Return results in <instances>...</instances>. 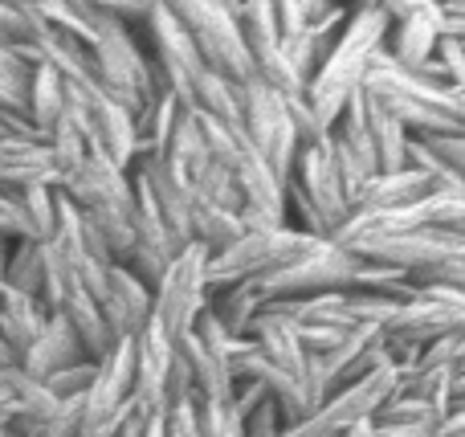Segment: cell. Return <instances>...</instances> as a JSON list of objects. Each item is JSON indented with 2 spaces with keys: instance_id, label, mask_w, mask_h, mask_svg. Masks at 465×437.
Listing matches in <instances>:
<instances>
[{
  "instance_id": "cell-1",
  "label": "cell",
  "mask_w": 465,
  "mask_h": 437,
  "mask_svg": "<svg viewBox=\"0 0 465 437\" xmlns=\"http://www.w3.org/2000/svg\"><path fill=\"white\" fill-rule=\"evenodd\" d=\"M388 33H392V16L388 13H380V8H371V5L351 8V16H347L331 57L319 65V74L306 82V103H311V111L319 114V123L327 131L339 123L343 106L363 90V78H368L371 62H376V54L388 45Z\"/></svg>"
},
{
  "instance_id": "cell-2",
  "label": "cell",
  "mask_w": 465,
  "mask_h": 437,
  "mask_svg": "<svg viewBox=\"0 0 465 437\" xmlns=\"http://www.w3.org/2000/svg\"><path fill=\"white\" fill-rule=\"evenodd\" d=\"M363 94L376 98V103L417 139L465 135L458 94L429 78H420V74H409L404 65H396L384 49L376 54L368 78H363Z\"/></svg>"
},
{
  "instance_id": "cell-3",
  "label": "cell",
  "mask_w": 465,
  "mask_h": 437,
  "mask_svg": "<svg viewBox=\"0 0 465 437\" xmlns=\"http://www.w3.org/2000/svg\"><path fill=\"white\" fill-rule=\"evenodd\" d=\"M90 74L106 90L114 106L139 119L152 111L155 98L163 94V78L155 70L152 54L135 41L131 25L111 21V16H94V37H90Z\"/></svg>"
},
{
  "instance_id": "cell-4",
  "label": "cell",
  "mask_w": 465,
  "mask_h": 437,
  "mask_svg": "<svg viewBox=\"0 0 465 437\" xmlns=\"http://www.w3.org/2000/svg\"><path fill=\"white\" fill-rule=\"evenodd\" d=\"M62 193L94 225V233L106 242L111 258L123 266L131 245H135V184H131V172L114 168L111 160L90 152V160L82 164V172Z\"/></svg>"
},
{
  "instance_id": "cell-5",
  "label": "cell",
  "mask_w": 465,
  "mask_h": 437,
  "mask_svg": "<svg viewBox=\"0 0 465 437\" xmlns=\"http://www.w3.org/2000/svg\"><path fill=\"white\" fill-rule=\"evenodd\" d=\"M155 5L168 8L184 25V33L196 41L213 74H221L232 86H245L249 78H257L237 25V8H229L225 0H155Z\"/></svg>"
},
{
  "instance_id": "cell-6",
  "label": "cell",
  "mask_w": 465,
  "mask_h": 437,
  "mask_svg": "<svg viewBox=\"0 0 465 437\" xmlns=\"http://www.w3.org/2000/svg\"><path fill=\"white\" fill-rule=\"evenodd\" d=\"M322 237L306 233L302 225H282V229H245L229 250L209 258V294L225 291L237 283H257V278L273 274V270L290 266L294 258H302L306 250H314Z\"/></svg>"
},
{
  "instance_id": "cell-7",
  "label": "cell",
  "mask_w": 465,
  "mask_h": 437,
  "mask_svg": "<svg viewBox=\"0 0 465 437\" xmlns=\"http://www.w3.org/2000/svg\"><path fill=\"white\" fill-rule=\"evenodd\" d=\"M286 204L302 217V229L322 242L339 233L351 217V201H347L343 184H339L335 168H331L322 144H302L294 155V172L286 180Z\"/></svg>"
},
{
  "instance_id": "cell-8",
  "label": "cell",
  "mask_w": 465,
  "mask_h": 437,
  "mask_svg": "<svg viewBox=\"0 0 465 437\" xmlns=\"http://www.w3.org/2000/svg\"><path fill=\"white\" fill-rule=\"evenodd\" d=\"M209 311V250L188 245L172 258L163 278L152 291V323L180 343L196 327V319Z\"/></svg>"
},
{
  "instance_id": "cell-9",
  "label": "cell",
  "mask_w": 465,
  "mask_h": 437,
  "mask_svg": "<svg viewBox=\"0 0 465 437\" xmlns=\"http://www.w3.org/2000/svg\"><path fill=\"white\" fill-rule=\"evenodd\" d=\"M355 274H360V258L347 253L335 242H319L294 258L290 266L273 270V274L249 283L262 303H290V299H311V294H331V291H351Z\"/></svg>"
},
{
  "instance_id": "cell-10",
  "label": "cell",
  "mask_w": 465,
  "mask_h": 437,
  "mask_svg": "<svg viewBox=\"0 0 465 437\" xmlns=\"http://www.w3.org/2000/svg\"><path fill=\"white\" fill-rule=\"evenodd\" d=\"M396 384H401V368L388 360V364L371 368L360 381L335 389L302 425H294V430H286V433L290 437H343L347 430H355V425L376 422V413L388 405Z\"/></svg>"
},
{
  "instance_id": "cell-11",
  "label": "cell",
  "mask_w": 465,
  "mask_h": 437,
  "mask_svg": "<svg viewBox=\"0 0 465 437\" xmlns=\"http://www.w3.org/2000/svg\"><path fill=\"white\" fill-rule=\"evenodd\" d=\"M237 103H241V127H245L249 144L273 168V176L286 184L290 172H294V155L302 147L294 123H290L286 98L265 86L262 78H249L245 86H237Z\"/></svg>"
},
{
  "instance_id": "cell-12",
  "label": "cell",
  "mask_w": 465,
  "mask_h": 437,
  "mask_svg": "<svg viewBox=\"0 0 465 437\" xmlns=\"http://www.w3.org/2000/svg\"><path fill=\"white\" fill-rule=\"evenodd\" d=\"M143 33H147V41H152V62L163 78V90L176 94L184 111H193L196 90H201V82L213 74L209 62L201 57V49H196V41L188 37L184 25L160 5H155L152 16L143 21Z\"/></svg>"
},
{
  "instance_id": "cell-13",
  "label": "cell",
  "mask_w": 465,
  "mask_h": 437,
  "mask_svg": "<svg viewBox=\"0 0 465 437\" xmlns=\"http://www.w3.org/2000/svg\"><path fill=\"white\" fill-rule=\"evenodd\" d=\"M465 327V291L450 286H417L412 299H404L384 323V340L392 348H429L433 340Z\"/></svg>"
},
{
  "instance_id": "cell-14",
  "label": "cell",
  "mask_w": 465,
  "mask_h": 437,
  "mask_svg": "<svg viewBox=\"0 0 465 437\" xmlns=\"http://www.w3.org/2000/svg\"><path fill=\"white\" fill-rule=\"evenodd\" d=\"M98 307H103L106 327H111L114 340H135L152 323V286H143L127 266L114 262L111 274H106L103 294H98Z\"/></svg>"
},
{
  "instance_id": "cell-15",
  "label": "cell",
  "mask_w": 465,
  "mask_h": 437,
  "mask_svg": "<svg viewBox=\"0 0 465 437\" xmlns=\"http://www.w3.org/2000/svg\"><path fill=\"white\" fill-rule=\"evenodd\" d=\"M445 37V13L441 5H425L417 13H409L404 21L392 25L388 33V45L384 54L392 57L396 65H404L409 74H420L437 54V41Z\"/></svg>"
},
{
  "instance_id": "cell-16",
  "label": "cell",
  "mask_w": 465,
  "mask_h": 437,
  "mask_svg": "<svg viewBox=\"0 0 465 437\" xmlns=\"http://www.w3.org/2000/svg\"><path fill=\"white\" fill-rule=\"evenodd\" d=\"M33 184L57 188V168H54L45 135L0 139V188L5 193H21V188H33Z\"/></svg>"
},
{
  "instance_id": "cell-17",
  "label": "cell",
  "mask_w": 465,
  "mask_h": 437,
  "mask_svg": "<svg viewBox=\"0 0 465 437\" xmlns=\"http://www.w3.org/2000/svg\"><path fill=\"white\" fill-rule=\"evenodd\" d=\"M86 348H82V340L74 335V327L65 323L62 315H49L45 327H41V335L33 340V348L25 352V360L16 368L21 372H29L33 381H49V376L65 372V368L74 364H86Z\"/></svg>"
},
{
  "instance_id": "cell-18",
  "label": "cell",
  "mask_w": 465,
  "mask_h": 437,
  "mask_svg": "<svg viewBox=\"0 0 465 437\" xmlns=\"http://www.w3.org/2000/svg\"><path fill=\"white\" fill-rule=\"evenodd\" d=\"M347 16H351V8L335 5L327 16H319V21H311L306 29L286 33V37H282V54H286V62L294 65V74L302 82H311L314 74H319V65L331 57V49H335V41H339V33H343Z\"/></svg>"
},
{
  "instance_id": "cell-19",
  "label": "cell",
  "mask_w": 465,
  "mask_h": 437,
  "mask_svg": "<svg viewBox=\"0 0 465 437\" xmlns=\"http://www.w3.org/2000/svg\"><path fill=\"white\" fill-rule=\"evenodd\" d=\"M433 196V184H429L425 172L409 168L401 172H384V176H368L363 188L355 193L351 213H384V209H409V204Z\"/></svg>"
},
{
  "instance_id": "cell-20",
  "label": "cell",
  "mask_w": 465,
  "mask_h": 437,
  "mask_svg": "<svg viewBox=\"0 0 465 437\" xmlns=\"http://www.w3.org/2000/svg\"><path fill=\"white\" fill-rule=\"evenodd\" d=\"M249 340L257 343V352H262L270 364L286 368L290 376H298V381L306 384V368H311V352L302 348V335H298V327L290 323V319H282L278 311L262 307V315H257L253 332H249ZM311 392V389H306Z\"/></svg>"
},
{
  "instance_id": "cell-21",
  "label": "cell",
  "mask_w": 465,
  "mask_h": 437,
  "mask_svg": "<svg viewBox=\"0 0 465 437\" xmlns=\"http://www.w3.org/2000/svg\"><path fill=\"white\" fill-rule=\"evenodd\" d=\"M363 94V90H360ZM363 127H368V139H371V155H376V176L384 172H401L409 168V131L376 103V98L363 94Z\"/></svg>"
},
{
  "instance_id": "cell-22",
  "label": "cell",
  "mask_w": 465,
  "mask_h": 437,
  "mask_svg": "<svg viewBox=\"0 0 465 437\" xmlns=\"http://www.w3.org/2000/svg\"><path fill=\"white\" fill-rule=\"evenodd\" d=\"M65 114V90H62V74L49 62H37L29 74V90H25V119L33 131L49 135Z\"/></svg>"
},
{
  "instance_id": "cell-23",
  "label": "cell",
  "mask_w": 465,
  "mask_h": 437,
  "mask_svg": "<svg viewBox=\"0 0 465 437\" xmlns=\"http://www.w3.org/2000/svg\"><path fill=\"white\" fill-rule=\"evenodd\" d=\"M45 319H49V315H45V307H41L37 299H25V294H13V291H8L5 307H0V343L13 352L16 364H21L25 352H29L33 340L41 335Z\"/></svg>"
},
{
  "instance_id": "cell-24",
  "label": "cell",
  "mask_w": 465,
  "mask_h": 437,
  "mask_svg": "<svg viewBox=\"0 0 465 437\" xmlns=\"http://www.w3.org/2000/svg\"><path fill=\"white\" fill-rule=\"evenodd\" d=\"M262 307H265V303L257 299V291L249 283H237V286H225V291H213L209 294L213 319L225 327L232 340H249V332H253Z\"/></svg>"
},
{
  "instance_id": "cell-25",
  "label": "cell",
  "mask_w": 465,
  "mask_h": 437,
  "mask_svg": "<svg viewBox=\"0 0 465 437\" xmlns=\"http://www.w3.org/2000/svg\"><path fill=\"white\" fill-rule=\"evenodd\" d=\"M241 233H245V225H241V217L232 209H217V204H204V201L193 204V245L209 250V258L229 250Z\"/></svg>"
},
{
  "instance_id": "cell-26",
  "label": "cell",
  "mask_w": 465,
  "mask_h": 437,
  "mask_svg": "<svg viewBox=\"0 0 465 437\" xmlns=\"http://www.w3.org/2000/svg\"><path fill=\"white\" fill-rule=\"evenodd\" d=\"M5 286L13 294L41 303V286H45V245L41 242H13L5 266Z\"/></svg>"
},
{
  "instance_id": "cell-27",
  "label": "cell",
  "mask_w": 465,
  "mask_h": 437,
  "mask_svg": "<svg viewBox=\"0 0 465 437\" xmlns=\"http://www.w3.org/2000/svg\"><path fill=\"white\" fill-rule=\"evenodd\" d=\"M45 144H49V155H54V168H57V193H62V188L82 172V164L90 160V147H86V139H82V131L74 127L65 114L45 135Z\"/></svg>"
},
{
  "instance_id": "cell-28",
  "label": "cell",
  "mask_w": 465,
  "mask_h": 437,
  "mask_svg": "<svg viewBox=\"0 0 465 437\" xmlns=\"http://www.w3.org/2000/svg\"><path fill=\"white\" fill-rule=\"evenodd\" d=\"M450 409H437L420 397H404V392H392L388 405L376 413V425H401V430H437L441 417Z\"/></svg>"
},
{
  "instance_id": "cell-29",
  "label": "cell",
  "mask_w": 465,
  "mask_h": 437,
  "mask_svg": "<svg viewBox=\"0 0 465 437\" xmlns=\"http://www.w3.org/2000/svg\"><path fill=\"white\" fill-rule=\"evenodd\" d=\"M33 65L25 54L0 45V111L5 114H21L25 119V90H29V74Z\"/></svg>"
},
{
  "instance_id": "cell-30",
  "label": "cell",
  "mask_w": 465,
  "mask_h": 437,
  "mask_svg": "<svg viewBox=\"0 0 465 437\" xmlns=\"http://www.w3.org/2000/svg\"><path fill=\"white\" fill-rule=\"evenodd\" d=\"M412 286H450V291H465V242H453L433 266L409 278Z\"/></svg>"
},
{
  "instance_id": "cell-31",
  "label": "cell",
  "mask_w": 465,
  "mask_h": 437,
  "mask_svg": "<svg viewBox=\"0 0 465 437\" xmlns=\"http://www.w3.org/2000/svg\"><path fill=\"white\" fill-rule=\"evenodd\" d=\"M201 437H245V417L229 401H193Z\"/></svg>"
},
{
  "instance_id": "cell-32",
  "label": "cell",
  "mask_w": 465,
  "mask_h": 437,
  "mask_svg": "<svg viewBox=\"0 0 465 437\" xmlns=\"http://www.w3.org/2000/svg\"><path fill=\"white\" fill-rule=\"evenodd\" d=\"M78 5L94 16H111V21H123V25H143L152 16L155 0H78Z\"/></svg>"
},
{
  "instance_id": "cell-33",
  "label": "cell",
  "mask_w": 465,
  "mask_h": 437,
  "mask_svg": "<svg viewBox=\"0 0 465 437\" xmlns=\"http://www.w3.org/2000/svg\"><path fill=\"white\" fill-rule=\"evenodd\" d=\"M245 437H286V422H282L273 401H262V405L245 417Z\"/></svg>"
},
{
  "instance_id": "cell-34",
  "label": "cell",
  "mask_w": 465,
  "mask_h": 437,
  "mask_svg": "<svg viewBox=\"0 0 465 437\" xmlns=\"http://www.w3.org/2000/svg\"><path fill=\"white\" fill-rule=\"evenodd\" d=\"M425 144L458 172V180L465 184V135H437V139H425Z\"/></svg>"
},
{
  "instance_id": "cell-35",
  "label": "cell",
  "mask_w": 465,
  "mask_h": 437,
  "mask_svg": "<svg viewBox=\"0 0 465 437\" xmlns=\"http://www.w3.org/2000/svg\"><path fill=\"white\" fill-rule=\"evenodd\" d=\"M270 8H273V21H278V33H282V37L311 25V21H306L302 0H270Z\"/></svg>"
},
{
  "instance_id": "cell-36",
  "label": "cell",
  "mask_w": 465,
  "mask_h": 437,
  "mask_svg": "<svg viewBox=\"0 0 465 437\" xmlns=\"http://www.w3.org/2000/svg\"><path fill=\"white\" fill-rule=\"evenodd\" d=\"M363 5H371V8H380V13H388V16H392V25H396V21H404L409 13H417V8L433 5V0H363Z\"/></svg>"
},
{
  "instance_id": "cell-37",
  "label": "cell",
  "mask_w": 465,
  "mask_h": 437,
  "mask_svg": "<svg viewBox=\"0 0 465 437\" xmlns=\"http://www.w3.org/2000/svg\"><path fill=\"white\" fill-rule=\"evenodd\" d=\"M437 437H465V409L461 405H453L450 413L441 417V425L433 430Z\"/></svg>"
},
{
  "instance_id": "cell-38",
  "label": "cell",
  "mask_w": 465,
  "mask_h": 437,
  "mask_svg": "<svg viewBox=\"0 0 465 437\" xmlns=\"http://www.w3.org/2000/svg\"><path fill=\"white\" fill-rule=\"evenodd\" d=\"M335 5H339V0H302V8H306V21H319V16H327Z\"/></svg>"
},
{
  "instance_id": "cell-39",
  "label": "cell",
  "mask_w": 465,
  "mask_h": 437,
  "mask_svg": "<svg viewBox=\"0 0 465 437\" xmlns=\"http://www.w3.org/2000/svg\"><path fill=\"white\" fill-rule=\"evenodd\" d=\"M8 250H13V242L0 233V278H5V266H8Z\"/></svg>"
},
{
  "instance_id": "cell-40",
  "label": "cell",
  "mask_w": 465,
  "mask_h": 437,
  "mask_svg": "<svg viewBox=\"0 0 465 437\" xmlns=\"http://www.w3.org/2000/svg\"><path fill=\"white\" fill-rule=\"evenodd\" d=\"M458 103H461V123H465V94H458Z\"/></svg>"
},
{
  "instance_id": "cell-41",
  "label": "cell",
  "mask_w": 465,
  "mask_h": 437,
  "mask_svg": "<svg viewBox=\"0 0 465 437\" xmlns=\"http://www.w3.org/2000/svg\"><path fill=\"white\" fill-rule=\"evenodd\" d=\"M225 5H229V8H237V0H225Z\"/></svg>"
},
{
  "instance_id": "cell-42",
  "label": "cell",
  "mask_w": 465,
  "mask_h": 437,
  "mask_svg": "<svg viewBox=\"0 0 465 437\" xmlns=\"http://www.w3.org/2000/svg\"><path fill=\"white\" fill-rule=\"evenodd\" d=\"M237 5H253V0H237Z\"/></svg>"
},
{
  "instance_id": "cell-43",
  "label": "cell",
  "mask_w": 465,
  "mask_h": 437,
  "mask_svg": "<svg viewBox=\"0 0 465 437\" xmlns=\"http://www.w3.org/2000/svg\"><path fill=\"white\" fill-rule=\"evenodd\" d=\"M433 5H437V0H433Z\"/></svg>"
}]
</instances>
